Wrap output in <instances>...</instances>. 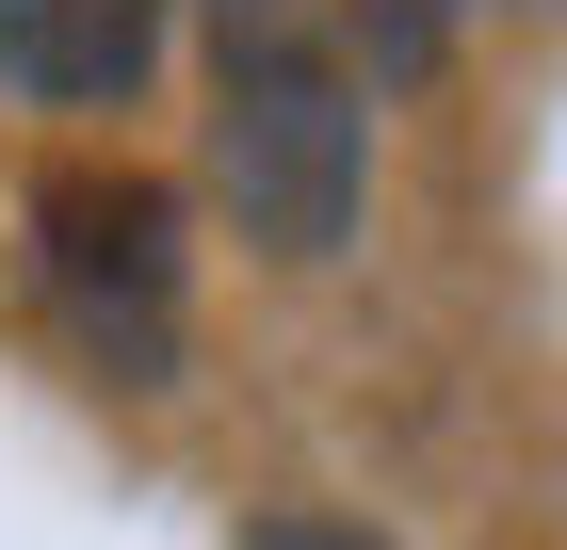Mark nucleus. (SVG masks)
<instances>
[{
	"label": "nucleus",
	"mask_w": 567,
	"mask_h": 550,
	"mask_svg": "<svg viewBox=\"0 0 567 550\" xmlns=\"http://www.w3.org/2000/svg\"><path fill=\"white\" fill-rule=\"evenodd\" d=\"M227 65H260V49H308V0H212Z\"/></svg>",
	"instance_id": "obj_5"
},
{
	"label": "nucleus",
	"mask_w": 567,
	"mask_h": 550,
	"mask_svg": "<svg viewBox=\"0 0 567 550\" xmlns=\"http://www.w3.org/2000/svg\"><path fill=\"white\" fill-rule=\"evenodd\" d=\"M33 227H49V292L82 308V340L131 388H163V356H178V195L163 178H49Z\"/></svg>",
	"instance_id": "obj_2"
},
{
	"label": "nucleus",
	"mask_w": 567,
	"mask_h": 550,
	"mask_svg": "<svg viewBox=\"0 0 567 550\" xmlns=\"http://www.w3.org/2000/svg\"><path fill=\"white\" fill-rule=\"evenodd\" d=\"M357 178H373V114H357V82L324 65V49H260V65H227L212 195L244 211V243H276V259H341Z\"/></svg>",
	"instance_id": "obj_1"
},
{
	"label": "nucleus",
	"mask_w": 567,
	"mask_h": 550,
	"mask_svg": "<svg viewBox=\"0 0 567 550\" xmlns=\"http://www.w3.org/2000/svg\"><path fill=\"white\" fill-rule=\"evenodd\" d=\"M163 65V0H0V82L49 114H97Z\"/></svg>",
	"instance_id": "obj_3"
},
{
	"label": "nucleus",
	"mask_w": 567,
	"mask_h": 550,
	"mask_svg": "<svg viewBox=\"0 0 567 550\" xmlns=\"http://www.w3.org/2000/svg\"><path fill=\"white\" fill-rule=\"evenodd\" d=\"M357 49H373V82H422L437 65V0H357Z\"/></svg>",
	"instance_id": "obj_4"
},
{
	"label": "nucleus",
	"mask_w": 567,
	"mask_h": 550,
	"mask_svg": "<svg viewBox=\"0 0 567 550\" xmlns=\"http://www.w3.org/2000/svg\"><path fill=\"white\" fill-rule=\"evenodd\" d=\"M244 550H373V535H357V518H260Z\"/></svg>",
	"instance_id": "obj_6"
}]
</instances>
